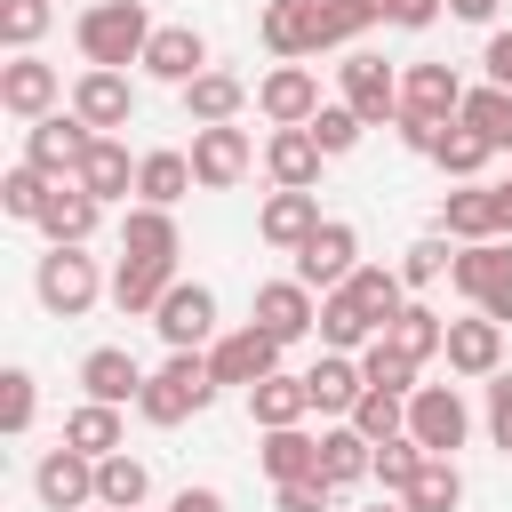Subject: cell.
I'll return each mask as SVG.
<instances>
[{"mask_svg": "<svg viewBox=\"0 0 512 512\" xmlns=\"http://www.w3.org/2000/svg\"><path fill=\"white\" fill-rule=\"evenodd\" d=\"M152 16H144V0H96V8H80L72 16V40H80V56L88 64H104V72H120V64H144V48H152Z\"/></svg>", "mask_w": 512, "mask_h": 512, "instance_id": "obj_1", "label": "cell"}, {"mask_svg": "<svg viewBox=\"0 0 512 512\" xmlns=\"http://www.w3.org/2000/svg\"><path fill=\"white\" fill-rule=\"evenodd\" d=\"M216 392H224V384L208 376V352H168V360L152 368V384H144V400H136V416L168 432V424H184V416H200V408H208Z\"/></svg>", "mask_w": 512, "mask_h": 512, "instance_id": "obj_2", "label": "cell"}, {"mask_svg": "<svg viewBox=\"0 0 512 512\" xmlns=\"http://www.w3.org/2000/svg\"><path fill=\"white\" fill-rule=\"evenodd\" d=\"M32 296H40L56 320H80V312L104 296L96 256H80V248H48V256H40V272H32Z\"/></svg>", "mask_w": 512, "mask_h": 512, "instance_id": "obj_3", "label": "cell"}, {"mask_svg": "<svg viewBox=\"0 0 512 512\" xmlns=\"http://www.w3.org/2000/svg\"><path fill=\"white\" fill-rule=\"evenodd\" d=\"M464 432H472V408H464L456 384H416V392H408V440H416V448L456 456Z\"/></svg>", "mask_w": 512, "mask_h": 512, "instance_id": "obj_4", "label": "cell"}, {"mask_svg": "<svg viewBox=\"0 0 512 512\" xmlns=\"http://www.w3.org/2000/svg\"><path fill=\"white\" fill-rule=\"evenodd\" d=\"M448 280L472 296V312H488V320H512V240L456 248V272H448Z\"/></svg>", "mask_w": 512, "mask_h": 512, "instance_id": "obj_5", "label": "cell"}, {"mask_svg": "<svg viewBox=\"0 0 512 512\" xmlns=\"http://www.w3.org/2000/svg\"><path fill=\"white\" fill-rule=\"evenodd\" d=\"M88 144H96V128H88L80 112H48V120H32V128H24V160H32L40 176H56V184H72V176H80Z\"/></svg>", "mask_w": 512, "mask_h": 512, "instance_id": "obj_6", "label": "cell"}, {"mask_svg": "<svg viewBox=\"0 0 512 512\" xmlns=\"http://www.w3.org/2000/svg\"><path fill=\"white\" fill-rule=\"evenodd\" d=\"M280 352H288V344H280V336H264V328L248 320V328H232V336H216V344H208V376H216V384L256 392L264 376H280Z\"/></svg>", "mask_w": 512, "mask_h": 512, "instance_id": "obj_7", "label": "cell"}, {"mask_svg": "<svg viewBox=\"0 0 512 512\" xmlns=\"http://www.w3.org/2000/svg\"><path fill=\"white\" fill-rule=\"evenodd\" d=\"M152 328H160V344H168V352H200V344H216V288L176 280V288L160 296Z\"/></svg>", "mask_w": 512, "mask_h": 512, "instance_id": "obj_8", "label": "cell"}, {"mask_svg": "<svg viewBox=\"0 0 512 512\" xmlns=\"http://www.w3.org/2000/svg\"><path fill=\"white\" fill-rule=\"evenodd\" d=\"M336 104H352L368 128H384V120H400V72L384 64V56H344L336 64Z\"/></svg>", "mask_w": 512, "mask_h": 512, "instance_id": "obj_9", "label": "cell"}, {"mask_svg": "<svg viewBox=\"0 0 512 512\" xmlns=\"http://www.w3.org/2000/svg\"><path fill=\"white\" fill-rule=\"evenodd\" d=\"M352 272H360V232H352L344 216H328V224H320V232L296 248V280L328 296V288H344Z\"/></svg>", "mask_w": 512, "mask_h": 512, "instance_id": "obj_10", "label": "cell"}, {"mask_svg": "<svg viewBox=\"0 0 512 512\" xmlns=\"http://www.w3.org/2000/svg\"><path fill=\"white\" fill-rule=\"evenodd\" d=\"M464 80H456V64H408L400 72V120H432V128H448L456 112H464Z\"/></svg>", "mask_w": 512, "mask_h": 512, "instance_id": "obj_11", "label": "cell"}, {"mask_svg": "<svg viewBox=\"0 0 512 512\" xmlns=\"http://www.w3.org/2000/svg\"><path fill=\"white\" fill-rule=\"evenodd\" d=\"M32 496H40L48 512H88V504H96V464H88L80 448H48V456L32 464Z\"/></svg>", "mask_w": 512, "mask_h": 512, "instance_id": "obj_12", "label": "cell"}, {"mask_svg": "<svg viewBox=\"0 0 512 512\" xmlns=\"http://www.w3.org/2000/svg\"><path fill=\"white\" fill-rule=\"evenodd\" d=\"M56 96H64L56 64H40V56H8V64H0V112H8V120H48Z\"/></svg>", "mask_w": 512, "mask_h": 512, "instance_id": "obj_13", "label": "cell"}, {"mask_svg": "<svg viewBox=\"0 0 512 512\" xmlns=\"http://www.w3.org/2000/svg\"><path fill=\"white\" fill-rule=\"evenodd\" d=\"M256 112H264L272 128H312V120H320V80H312L304 64H280V72L256 80Z\"/></svg>", "mask_w": 512, "mask_h": 512, "instance_id": "obj_14", "label": "cell"}, {"mask_svg": "<svg viewBox=\"0 0 512 512\" xmlns=\"http://www.w3.org/2000/svg\"><path fill=\"white\" fill-rule=\"evenodd\" d=\"M72 112H80L96 136L128 128V120H136V88H128V72H104V64H88V72L72 80Z\"/></svg>", "mask_w": 512, "mask_h": 512, "instance_id": "obj_15", "label": "cell"}, {"mask_svg": "<svg viewBox=\"0 0 512 512\" xmlns=\"http://www.w3.org/2000/svg\"><path fill=\"white\" fill-rule=\"evenodd\" d=\"M248 160H256L248 128H192V176H200V192H232L248 176Z\"/></svg>", "mask_w": 512, "mask_h": 512, "instance_id": "obj_16", "label": "cell"}, {"mask_svg": "<svg viewBox=\"0 0 512 512\" xmlns=\"http://www.w3.org/2000/svg\"><path fill=\"white\" fill-rule=\"evenodd\" d=\"M264 336H280V344H296V336H312L320 328V304H312V288L288 272V280H264L256 288V312H248Z\"/></svg>", "mask_w": 512, "mask_h": 512, "instance_id": "obj_17", "label": "cell"}, {"mask_svg": "<svg viewBox=\"0 0 512 512\" xmlns=\"http://www.w3.org/2000/svg\"><path fill=\"white\" fill-rule=\"evenodd\" d=\"M448 376H504V320L472 312V320H448Z\"/></svg>", "mask_w": 512, "mask_h": 512, "instance_id": "obj_18", "label": "cell"}, {"mask_svg": "<svg viewBox=\"0 0 512 512\" xmlns=\"http://www.w3.org/2000/svg\"><path fill=\"white\" fill-rule=\"evenodd\" d=\"M144 72H152V80H168V88L184 96V88L208 72V40H200L192 24H160V32H152V48H144Z\"/></svg>", "mask_w": 512, "mask_h": 512, "instance_id": "obj_19", "label": "cell"}, {"mask_svg": "<svg viewBox=\"0 0 512 512\" xmlns=\"http://www.w3.org/2000/svg\"><path fill=\"white\" fill-rule=\"evenodd\" d=\"M440 232L480 248V240H504V216H496V184H456L440 192Z\"/></svg>", "mask_w": 512, "mask_h": 512, "instance_id": "obj_20", "label": "cell"}, {"mask_svg": "<svg viewBox=\"0 0 512 512\" xmlns=\"http://www.w3.org/2000/svg\"><path fill=\"white\" fill-rule=\"evenodd\" d=\"M144 368H136V352H120V344H96L88 360H80V392L88 400H104V408H128V400H144Z\"/></svg>", "mask_w": 512, "mask_h": 512, "instance_id": "obj_21", "label": "cell"}, {"mask_svg": "<svg viewBox=\"0 0 512 512\" xmlns=\"http://www.w3.org/2000/svg\"><path fill=\"white\" fill-rule=\"evenodd\" d=\"M96 224H104V200H96V192H80V184H56V192H48V208H40L48 248H88V240H96Z\"/></svg>", "mask_w": 512, "mask_h": 512, "instance_id": "obj_22", "label": "cell"}, {"mask_svg": "<svg viewBox=\"0 0 512 512\" xmlns=\"http://www.w3.org/2000/svg\"><path fill=\"white\" fill-rule=\"evenodd\" d=\"M304 384H312V408H320V416H344V424H352V408H360V392H368L360 352H320V360L304 368Z\"/></svg>", "mask_w": 512, "mask_h": 512, "instance_id": "obj_23", "label": "cell"}, {"mask_svg": "<svg viewBox=\"0 0 512 512\" xmlns=\"http://www.w3.org/2000/svg\"><path fill=\"white\" fill-rule=\"evenodd\" d=\"M320 160H328V152L312 144V128H272V136H264V168H272L280 192H312V184H320Z\"/></svg>", "mask_w": 512, "mask_h": 512, "instance_id": "obj_24", "label": "cell"}, {"mask_svg": "<svg viewBox=\"0 0 512 512\" xmlns=\"http://www.w3.org/2000/svg\"><path fill=\"white\" fill-rule=\"evenodd\" d=\"M320 224H328V216H320V192H272V200L256 208V232H264L272 248H288V256H296Z\"/></svg>", "mask_w": 512, "mask_h": 512, "instance_id": "obj_25", "label": "cell"}, {"mask_svg": "<svg viewBox=\"0 0 512 512\" xmlns=\"http://www.w3.org/2000/svg\"><path fill=\"white\" fill-rule=\"evenodd\" d=\"M240 104H248V80H240V72H216V64L184 88V112H192L200 128H232V120H240Z\"/></svg>", "mask_w": 512, "mask_h": 512, "instance_id": "obj_26", "label": "cell"}, {"mask_svg": "<svg viewBox=\"0 0 512 512\" xmlns=\"http://www.w3.org/2000/svg\"><path fill=\"white\" fill-rule=\"evenodd\" d=\"M120 256H136V264H176V216L136 200V208L120 216Z\"/></svg>", "mask_w": 512, "mask_h": 512, "instance_id": "obj_27", "label": "cell"}, {"mask_svg": "<svg viewBox=\"0 0 512 512\" xmlns=\"http://www.w3.org/2000/svg\"><path fill=\"white\" fill-rule=\"evenodd\" d=\"M248 416H256L264 432H288V424H304V416H312V384L280 368V376H264V384L248 392Z\"/></svg>", "mask_w": 512, "mask_h": 512, "instance_id": "obj_28", "label": "cell"}, {"mask_svg": "<svg viewBox=\"0 0 512 512\" xmlns=\"http://www.w3.org/2000/svg\"><path fill=\"white\" fill-rule=\"evenodd\" d=\"M368 472H376V440H360L352 424H328L320 432V480L328 488H360Z\"/></svg>", "mask_w": 512, "mask_h": 512, "instance_id": "obj_29", "label": "cell"}, {"mask_svg": "<svg viewBox=\"0 0 512 512\" xmlns=\"http://www.w3.org/2000/svg\"><path fill=\"white\" fill-rule=\"evenodd\" d=\"M192 184H200V176H192V152H144V160H136V200H144V208H176Z\"/></svg>", "mask_w": 512, "mask_h": 512, "instance_id": "obj_30", "label": "cell"}, {"mask_svg": "<svg viewBox=\"0 0 512 512\" xmlns=\"http://www.w3.org/2000/svg\"><path fill=\"white\" fill-rule=\"evenodd\" d=\"M168 288H176V264H136V256H120V272H112V304L136 312V320H152Z\"/></svg>", "mask_w": 512, "mask_h": 512, "instance_id": "obj_31", "label": "cell"}, {"mask_svg": "<svg viewBox=\"0 0 512 512\" xmlns=\"http://www.w3.org/2000/svg\"><path fill=\"white\" fill-rule=\"evenodd\" d=\"M376 336H384V328L352 304V288H328V296H320V344H328V352H368Z\"/></svg>", "mask_w": 512, "mask_h": 512, "instance_id": "obj_32", "label": "cell"}, {"mask_svg": "<svg viewBox=\"0 0 512 512\" xmlns=\"http://www.w3.org/2000/svg\"><path fill=\"white\" fill-rule=\"evenodd\" d=\"M72 184H80V192H96V200H128V192H136V168H128V144H112V136H96Z\"/></svg>", "mask_w": 512, "mask_h": 512, "instance_id": "obj_33", "label": "cell"}, {"mask_svg": "<svg viewBox=\"0 0 512 512\" xmlns=\"http://www.w3.org/2000/svg\"><path fill=\"white\" fill-rule=\"evenodd\" d=\"M64 448H80L88 464L120 456V408H104V400H80V408L64 416Z\"/></svg>", "mask_w": 512, "mask_h": 512, "instance_id": "obj_34", "label": "cell"}, {"mask_svg": "<svg viewBox=\"0 0 512 512\" xmlns=\"http://www.w3.org/2000/svg\"><path fill=\"white\" fill-rule=\"evenodd\" d=\"M264 48H272L280 64L320 56V40H312V0H272V8H264Z\"/></svg>", "mask_w": 512, "mask_h": 512, "instance_id": "obj_35", "label": "cell"}, {"mask_svg": "<svg viewBox=\"0 0 512 512\" xmlns=\"http://www.w3.org/2000/svg\"><path fill=\"white\" fill-rule=\"evenodd\" d=\"M264 472H272V488H288V480H312V472H320V440H312L304 424H288V432H264Z\"/></svg>", "mask_w": 512, "mask_h": 512, "instance_id": "obj_36", "label": "cell"}, {"mask_svg": "<svg viewBox=\"0 0 512 512\" xmlns=\"http://www.w3.org/2000/svg\"><path fill=\"white\" fill-rule=\"evenodd\" d=\"M144 496H152V472H144V464H136L128 448L96 464V512H136Z\"/></svg>", "mask_w": 512, "mask_h": 512, "instance_id": "obj_37", "label": "cell"}, {"mask_svg": "<svg viewBox=\"0 0 512 512\" xmlns=\"http://www.w3.org/2000/svg\"><path fill=\"white\" fill-rule=\"evenodd\" d=\"M384 344H392L400 360H416V368H424V360H432V352L448 344V320H440L432 304H408V312H400V320L384 328Z\"/></svg>", "mask_w": 512, "mask_h": 512, "instance_id": "obj_38", "label": "cell"}, {"mask_svg": "<svg viewBox=\"0 0 512 512\" xmlns=\"http://www.w3.org/2000/svg\"><path fill=\"white\" fill-rule=\"evenodd\" d=\"M376 16H384L376 0H312V40H320V48H352Z\"/></svg>", "mask_w": 512, "mask_h": 512, "instance_id": "obj_39", "label": "cell"}, {"mask_svg": "<svg viewBox=\"0 0 512 512\" xmlns=\"http://www.w3.org/2000/svg\"><path fill=\"white\" fill-rule=\"evenodd\" d=\"M488 152H512V88H472L464 96V112H456Z\"/></svg>", "mask_w": 512, "mask_h": 512, "instance_id": "obj_40", "label": "cell"}, {"mask_svg": "<svg viewBox=\"0 0 512 512\" xmlns=\"http://www.w3.org/2000/svg\"><path fill=\"white\" fill-rule=\"evenodd\" d=\"M400 504H408V512H456V504H464V472H456V456H432Z\"/></svg>", "mask_w": 512, "mask_h": 512, "instance_id": "obj_41", "label": "cell"}, {"mask_svg": "<svg viewBox=\"0 0 512 512\" xmlns=\"http://www.w3.org/2000/svg\"><path fill=\"white\" fill-rule=\"evenodd\" d=\"M488 160H496V152H488L464 120H448V128H440V144H432V168H440V176H464V184H472Z\"/></svg>", "mask_w": 512, "mask_h": 512, "instance_id": "obj_42", "label": "cell"}, {"mask_svg": "<svg viewBox=\"0 0 512 512\" xmlns=\"http://www.w3.org/2000/svg\"><path fill=\"white\" fill-rule=\"evenodd\" d=\"M48 192H56V176H40L32 160H16V168L0 176V208H8L16 224H40V208H48Z\"/></svg>", "mask_w": 512, "mask_h": 512, "instance_id": "obj_43", "label": "cell"}, {"mask_svg": "<svg viewBox=\"0 0 512 512\" xmlns=\"http://www.w3.org/2000/svg\"><path fill=\"white\" fill-rule=\"evenodd\" d=\"M352 432H360V440H376V448H384V440H400V432H408V400L368 384V392H360V408H352Z\"/></svg>", "mask_w": 512, "mask_h": 512, "instance_id": "obj_44", "label": "cell"}, {"mask_svg": "<svg viewBox=\"0 0 512 512\" xmlns=\"http://www.w3.org/2000/svg\"><path fill=\"white\" fill-rule=\"evenodd\" d=\"M424 464H432V448H416V440L400 432V440H384V448H376V472H368V480H384V496H408Z\"/></svg>", "mask_w": 512, "mask_h": 512, "instance_id": "obj_45", "label": "cell"}, {"mask_svg": "<svg viewBox=\"0 0 512 512\" xmlns=\"http://www.w3.org/2000/svg\"><path fill=\"white\" fill-rule=\"evenodd\" d=\"M360 376H368V384H376V392H400V400H408V392H416V376H424V368H416V360H400V352H392V344H384V336H376V344H368V352H360Z\"/></svg>", "mask_w": 512, "mask_h": 512, "instance_id": "obj_46", "label": "cell"}, {"mask_svg": "<svg viewBox=\"0 0 512 512\" xmlns=\"http://www.w3.org/2000/svg\"><path fill=\"white\" fill-rule=\"evenodd\" d=\"M32 416H40V384H32V368H8L0 376V432H32Z\"/></svg>", "mask_w": 512, "mask_h": 512, "instance_id": "obj_47", "label": "cell"}, {"mask_svg": "<svg viewBox=\"0 0 512 512\" xmlns=\"http://www.w3.org/2000/svg\"><path fill=\"white\" fill-rule=\"evenodd\" d=\"M48 16H56L48 0H0V40H8L16 56H32V40L48 32Z\"/></svg>", "mask_w": 512, "mask_h": 512, "instance_id": "obj_48", "label": "cell"}, {"mask_svg": "<svg viewBox=\"0 0 512 512\" xmlns=\"http://www.w3.org/2000/svg\"><path fill=\"white\" fill-rule=\"evenodd\" d=\"M360 128H368V120H360L352 104H320V120H312V144H320L328 160H344V152L360 144Z\"/></svg>", "mask_w": 512, "mask_h": 512, "instance_id": "obj_49", "label": "cell"}, {"mask_svg": "<svg viewBox=\"0 0 512 512\" xmlns=\"http://www.w3.org/2000/svg\"><path fill=\"white\" fill-rule=\"evenodd\" d=\"M440 272H456V256H448V232H432V240H416V248L400 256V280H408V288H432Z\"/></svg>", "mask_w": 512, "mask_h": 512, "instance_id": "obj_50", "label": "cell"}, {"mask_svg": "<svg viewBox=\"0 0 512 512\" xmlns=\"http://www.w3.org/2000/svg\"><path fill=\"white\" fill-rule=\"evenodd\" d=\"M336 504V488L312 472V480H288V488H272V512H328Z\"/></svg>", "mask_w": 512, "mask_h": 512, "instance_id": "obj_51", "label": "cell"}, {"mask_svg": "<svg viewBox=\"0 0 512 512\" xmlns=\"http://www.w3.org/2000/svg\"><path fill=\"white\" fill-rule=\"evenodd\" d=\"M488 440L512 456V376H488Z\"/></svg>", "mask_w": 512, "mask_h": 512, "instance_id": "obj_52", "label": "cell"}, {"mask_svg": "<svg viewBox=\"0 0 512 512\" xmlns=\"http://www.w3.org/2000/svg\"><path fill=\"white\" fill-rule=\"evenodd\" d=\"M440 8H448V0H392L384 16H392L400 32H424V24H440Z\"/></svg>", "mask_w": 512, "mask_h": 512, "instance_id": "obj_53", "label": "cell"}, {"mask_svg": "<svg viewBox=\"0 0 512 512\" xmlns=\"http://www.w3.org/2000/svg\"><path fill=\"white\" fill-rule=\"evenodd\" d=\"M488 88H512V32H488Z\"/></svg>", "mask_w": 512, "mask_h": 512, "instance_id": "obj_54", "label": "cell"}, {"mask_svg": "<svg viewBox=\"0 0 512 512\" xmlns=\"http://www.w3.org/2000/svg\"><path fill=\"white\" fill-rule=\"evenodd\" d=\"M168 512H224V496H216V488H176Z\"/></svg>", "mask_w": 512, "mask_h": 512, "instance_id": "obj_55", "label": "cell"}, {"mask_svg": "<svg viewBox=\"0 0 512 512\" xmlns=\"http://www.w3.org/2000/svg\"><path fill=\"white\" fill-rule=\"evenodd\" d=\"M448 16H464V24H488V16H496V0H448Z\"/></svg>", "mask_w": 512, "mask_h": 512, "instance_id": "obj_56", "label": "cell"}, {"mask_svg": "<svg viewBox=\"0 0 512 512\" xmlns=\"http://www.w3.org/2000/svg\"><path fill=\"white\" fill-rule=\"evenodd\" d=\"M496 216H504V232H512V184H496Z\"/></svg>", "mask_w": 512, "mask_h": 512, "instance_id": "obj_57", "label": "cell"}, {"mask_svg": "<svg viewBox=\"0 0 512 512\" xmlns=\"http://www.w3.org/2000/svg\"><path fill=\"white\" fill-rule=\"evenodd\" d=\"M376 512H408V504H376Z\"/></svg>", "mask_w": 512, "mask_h": 512, "instance_id": "obj_58", "label": "cell"}, {"mask_svg": "<svg viewBox=\"0 0 512 512\" xmlns=\"http://www.w3.org/2000/svg\"><path fill=\"white\" fill-rule=\"evenodd\" d=\"M376 8H392V0H376Z\"/></svg>", "mask_w": 512, "mask_h": 512, "instance_id": "obj_59", "label": "cell"}]
</instances>
